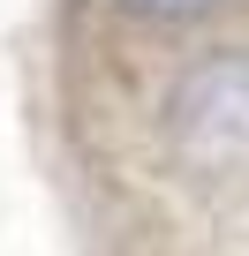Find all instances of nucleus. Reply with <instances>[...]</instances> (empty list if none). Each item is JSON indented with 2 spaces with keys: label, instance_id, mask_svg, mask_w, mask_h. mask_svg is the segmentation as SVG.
Listing matches in <instances>:
<instances>
[{
  "label": "nucleus",
  "instance_id": "nucleus-1",
  "mask_svg": "<svg viewBox=\"0 0 249 256\" xmlns=\"http://www.w3.org/2000/svg\"><path fill=\"white\" fill-rule=\"evenodd\" d=\"M166 144L196 174H249V53H204L174 83Z\"/></svg>",
  "mask_w": 249,
  "mask_h": 256
},
{
  "label": "nucleus",
  "instance_id": "nucleus-2",
  "mask_svg": "<svg viewBox=\"0 0 249 256\" xmlns=\"http://www.w3.org/2000/svg\"><path fill=\"white\" fill-rule=\"evenodd\" d=\"M121 8H136V16H151V23H181V16L219 8V0H121Z\"/></svg>",
  "mask_w": 249,
  "mask_h": 256
}]
</instances>
